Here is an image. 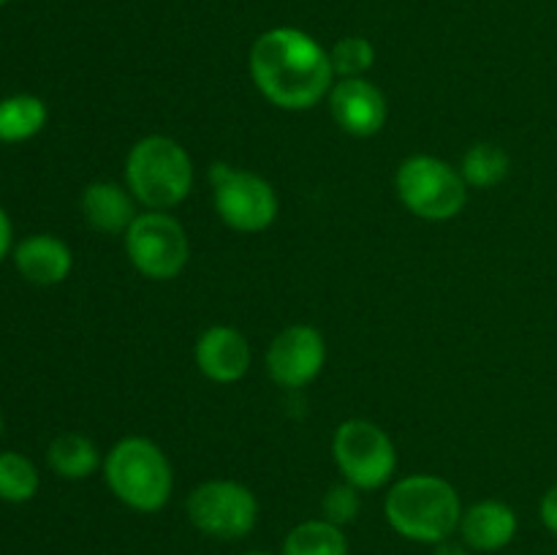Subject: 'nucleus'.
<instances>
[{"instance_id": "f8f14e48", "label": "nucleus", "mask_w": 557, "mask_h": 555, "mask_svg": "<svg viewBox=\"0 0 557 555\" xmlns=\"http://www.w3.org/2000/svg\"><path fill=\"white\" fill-rule=\"evenodd\" d=\"M196 365L210 381L232 384L248 373L250 346L243 332L232 326H210L196 341Z\"/></svg>"}, {"instance_id": "9b49d317", "label": "nucleus", "mask_w": 557, "mask_h": 555, "mask_svg": "<svg viewBox=\"0 0 557 555\" xmlns=\"http://www.w3.org/2000/svg\"><path fill=\"white\" fill-rule=\"evenodd\" d=\"M330 109L335 123L351 136L379 134L389 114L384 92L362 76H348L332 85Z\"/></svg>"}, {"instance_id": "a878e982", "label": "nucleus", "mask_w": 557, "mask_h": 555, "mask_svg": "<svg viewBox=\"0 0 557 555\" xmlns=\"http://www.w3.org/2000/svg\"><path fill=\"white\" fill-rule=\"evenodd\" d=\"M245 555H272V553H267V550H250V553H245Z\"/></svg>"}, {"instance_id": "aec40b11", "label": "nucleus", "mask_w": 557, "mask_h": 555, "mask_svg": "<svg viewBox=\"0 0 557 555\" xmlns=\"http://www.w3.org/2000/svg\"><path fill=\"white\" fill-rule=\"evenodd\" d=\"M38 493V471L20 452H0V501L25 504Z\"/></svg>"}, {"instance_id": "dca6fc26", "label": "nucleus", "mask_w": 557, "mask_h": 555, "mask_svg": "<svg viewBox=\"0 0 557 555\" xmlns=\"http://www.w3.org/2000/svg\"><path fill=\"white\" fill-rule=\"evenodd\" d=\"M47 460L52 471L63 479H87L101 466V452L87 435L63 433L49 444Z\"/></svg>"}, {"instance_id": "2eb2a0df", "label": "nucleus", "mask_w": 557, "mask_h": 555, "mask_svg": "<svg viewBox=\"0 0 557 555\" xmlns=\"http://www.w3.org/2000/svg\"><path fill=\"white\" fill-rule=\"evenodd\" d=\"M134 194L117 183H92L82 194V212L87 223L98 232L107 234H125L136 218Z\"/></svg>"}, {"instance_id": "f03ea898", "label": "nucleus", "mask_w": 557, "mask_h": 555, "mask_svg": "<svg viewBox=\"0 0 557 555\" xmlns=\"http://www.w3.org/2000/svg\"><path fill=\"white\" fill-rule=\"evenodd\" d=\"M384 515L400 536L419 544H438L460 528L462 504L455 484L433 473H417L392 484Z\"/></svg>"}, {"instance_id": "ddd939ff", "label": "nucleus", "mask_w": 557, "mask_h": 555, "mask_svg": "<svg viewBox=\"0 0 557 555\" xmlns=\"http://www.w3.org/2000/svg\"><path fill=\"white\" fill-rule=\"evenodd\" d=\"M457 531L462 533V542L471 550L495 553L517 536V515L504 501H479L471 509L462 511Z\"/></svg>"}, {"instance_id": "a211bd4d", "label": "nucleus", "mask_w": 557, "mask_h": 555, "mask_svg": "<svg viewBox=\"0 0 557 555\" xmlns=\"http://www.w3.org/2000/svg\"><path fill=\"white\" fill-rule=\"evenodd\" d=\"M47 123V103L36 96H9L0 101V141L16 145L38 131Z\"/></svg>"}, {"instance_id": "0eeeda50", "label": "nucleus", "mask_w": 557, "mask_h": 555, "mask_svg": "<svg viewBox=\"0 0 557 555\" xmlns=\"http://www.w3.org/2000/svg\"><path fill=\"white\" fill-rule=\"evenodd\" d=\"M210 183L215 188V210L234 232H264L277 218L275 188L253 172H243L228 163H212Z\"/></svg>"}, {"instance_id": "39448f33", "label": "nucleus", "mask_w": 557, "mask_h": 555, "mask_svg": "<svg viewBox=\"0 0 557 555\" xmlns=\"http://www.w3.org/2000/svg\"><path fill=\"white\" fill-rule=\"evenodd\" d=\"M395 183L403 205L424 221H449L468 199L462 174L433 156L406 158L397 169Z\"/></svg>"}, {"instance_id": "b1692460", "label": "nucleus", "mask_w": 557, "mask_h": 555, "mask_svg": "<svg viewBox=\"0 0 557 555\" xmlns=\"http://www.w3.org/2000/svg\"><path fill=\"white\" fill-rule=\"evenodd\" d=\"M9 248H11V221L9 215H5L3 207H0V261L5 259Z\"/></svg>"}, {"instance_id": "20e7f679", "label": "nucleus", "mask_w": 557, "mask_h": 555, "mask_svg": "<svg viewBox=\"0 0 557 555\" xmlns=\"http://www.w3.org/2000/svg\"><path fill=\"white\" fill-rule=\"evenodd\" d=\"M109 490L136 511H158L166 506L174 488L172 462L152 441L123 439L109 449L103 462Z\"/></svg>"}, {"instance_id": "393cba45", "label": "nucleus", "mask_w": 557, "mask_h": 555, "mask_svg": "<svg viewBox=\"0 0 557 555\" xmlns=\"http://www.w3.org/2000/svg\"><path fill=\"white\" fill-rule=\"evenodd\" d=\"M435 555H468V544L444 539V542L435 544Z\"/></svg>"}, {"instance_id": "423d86ee", "label": "nucleus", "mask_w": 557, "mask_h": 555, "mask_svg": "<svg viewBox=\"0 0 557 555\" xmlns=\"http://www.w3.org/2000/svg\"><path fill=\"white\" fill-rule=\"evenodd\" d=\"M125 250L136 270L150 281H172L185 270L190 256L188 234L177 218L150 210L134 218L125 232Z\"/></svg>"}, {"instance_id": "7ed1b4c3", "label": "nucleus", "mask_w": 557, "mask_h": 555, "mask_svg": "<svg viewBox=\"0 0 557 555\" xmlns=\"http://www.w3.org/2000/svg\"><path fill=\"white\" fill-rule=\"evenodd\" d=\"M125 183L147 210H172L194 188V161L180 141L145 136L125 158Z\"/></svg>"}, {"instance_id": "bb28decb", "label": "nucleus", "mask_w": 557, "mask_h": 555, "mask_svg": "<svg viewBox=\"0 0 557 555\" xmlns=\"http://www.w3.org/2000/svg\"><path fill=\"white\" fill-rule=\"evenodd\" d=\"M0 430H3V417H0Z\"/></svg>"}, {"instance_id": "412c9836", "label": "nucleus", "mask_w": 557, "mask_h": 555, "mask_svg": "<svg viewBox=\"0 0 557 555\" xmlns=\"http://www.w3.org/2000/svg\"><path fill=\"white\" fill-rule=\"evenodd\" d=\"M330 60L335 74H341L343 79H348V76H362L364 71L373 65L375 49L368 38L348 36V38H341V41L332 47Z\"/></svg>"}, {"instance_id": "6e6552de", "label": "nucleus", "mask_w": 557, "mask_h": 555, "mask_svg": "<svg viewBox=\"0 0 557 555\" xmlns=\"http://www.w3.org/2000/svg\"><path fill=\"white\" fill-rule=\"evenodd\" d=\"M332 455L348 484L359 490H375L395 473L397 452L389 435L368 419H348L337 428Z\"/></svg>"}, {"instance_id": "4be33fe9", "label": "nucleus", "mask_w": 557, "mask_h": 555, "mask_svg": "<svg viewBox=\"0 0 557 555\" xmlns=\"http://www.w3.org/2000/svg\"><path fill=\"white\" fill-rule=\"evenodd\" d=\"M359 488L354 484H335L330 488V493L321 501V509H324V520L335 522V526H348V522L357 520L359 515Z\"/></svg>"}, {"instance_id": "cd10ccee", "label": "nucleus", "mask_w": 557, "mask_h": 555, "mask_svg": "<svg viewBox=\"0 0 557 555\" xmlns=\"http://www.w3.org/2000/svg\"><path fill=\"white\" fill-rule=\"evenodd\" d=\"M5 3H9V0H0V5H5Z\"/></svg>"}, {"instance_id": "9d476101", "label": "nucleus", "mask_w": 557, "mask_h": 555, "mask_svg": "<svg viewBox=\"0 0 557 555\" xmlns=\"http://www.w3.org/2000/svg\"><path fill=\"white\" fill-rule=\"evenodd\" d=\"M326 362V343L315 326L294 324L283 330L267 351V370L272 381L288 390L310 384Z\"/></svg>"}, {"instance_id": "6ab92c4d", "label": "nucleus", "mask_w": 557, "mask_h": 555, "mask_svg": "<svg viewBox=\"0 0 557 555\" xmlns=\"http://www.w3.org/2000/svg\"><path fill=\"white\" fill-rule=\"evenodd\" d=\"M509 166L511 161L504 147L493 145V141H479L462 158L460 174L471 188H493L509 174Z\"/></svg>"}, {"instance_id": "4468645a", "label": "nucleus", "mask_w": 557, "mask_h": 555, "mask_svg": "<svg viewBox=\"0 0 557 555\" xmlns=\"http://www.w3.org/2000/svg\"><path fill=\"white\" fill-rule=\"evenodd\" d=\"M14 264L25 281L36 283V286H54L69 278L74 256L63 239L52 237V234H33L16 245Z\"/></svg>"}, {"instance_id": "5701e85b", "label": "nucleus", "mask_w": 557, "mask_h": 555, "mask_svg": "<svg viewBox=\"0 0 557 555\" xmlns=\"http://www.w3.org/2000/svg\"><path fill=\"white\" fill-rule=\"evenodd\" d=\"M539 515H542L544 528H547L549 533H555V536H557V484H555V488H549L547 493H544L542 506H539Z\"/></svg>"}, {"instance_id": "f257e3e1", "label": "nucleus", "mask_w": 557, "mask_h": 555, "mask_svg": "<svg viewBox=\"0 0 557 555\" xmlns=\"http://www.w3.org/2000/svg\"><path fill=\"white\" fill-rule=\"evenodd\" d=\"M250 76L267 101L281 109H310L332 90L330 52L297 27H272L250 47Z\"/></svg>"}, {"instance_id": "f3484780", "label": "nucleus", "mask_w": 557, "mask_h": 555, "mask_svg": "<svg viewBox=\"0 0 557 555\" xmlns=\"http://www.w3.org/2000/svg\"><path fill=\"white\" fill-rule=\"evenodd\" d=\"M283 555H348V539L330 520H305L288 531Z\"/></svg>"}, {"instance_id": "1a4fd4ad", "label": "nucleus", "mask_w": 557, "mask_h": 555, "mask_svg": "<svg viewBox=\"0 0 557 555\" xmlns=\"http://www.w3.org/2000/svg\"><path fill=\"white\" fill-rule=\"evenodd\" d=\"M188 520L207 536L234 542L256 528L259 501L245 484L212 479L188 495Z\"/></svg>"}]
</instances>
